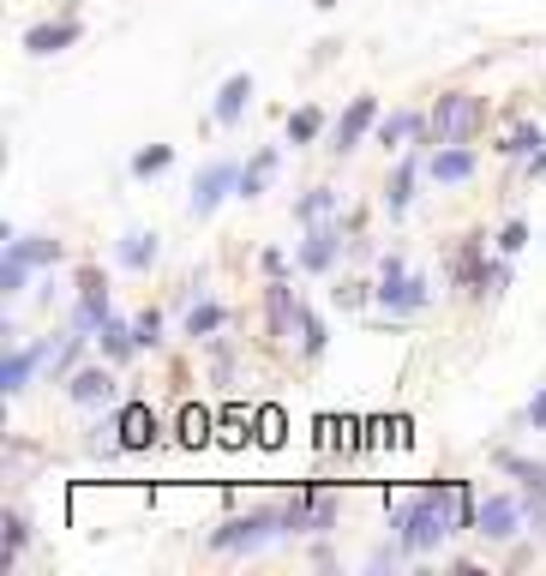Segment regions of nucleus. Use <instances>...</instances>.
<instances>
[{
	"instance_id": "nucleus-7",
	"label": "nucleus",
	"mask_w": 546,
	"mask_h": 576,
	"mask_svg": "<svg viewBox=\"0 0 546 576\" xmlns=\"http://www.w3.org/2000/svg\"><path fill=\"white\" fill-rule=\"evenodd\" d=\"M109 283H102V271H84L79 276V306H72V331L79 336H97L102 324H109Z\"/></svg>"
},
{
	"instance_id": "nucleus-28",
	"label": "nucleus",
	"mask_w": 546,
	"mask_h": 576,
	"mask_svg": "<svg viewBox=\"0 0 546 576\" xmlns=\"http://www.w3.org/2000/svg\"><path fill=\"white\" fill-rule=\"evenodd\" d=\"M318 127H324L318 109H294V114H289V144H313Z\"/></svg>"
},
{
	"instance_id": "nucleus-20",
	"label": "nucleus",
	"mask_w": 546,
	"mask_h": 576,
	"mask_svg": "<svg viewBox=\"0 0 546 576\" xmlns=\"http://www.w3.org/2000/svg\"><path fill=\"white\" fill-rule=\"evenodd\" d=\"M415 174H421V162H415V156L396 162V174H391V186H385V211H391V216H403V211H408V199H415Z\"/></svg>"
},
{
	"instance_id": "nucleus-37",
	"label": "nucleus",
	"mask_w": 546,
	"mask_h": 576,
	"mask_svg": "<svg viewBox=\"0 0 546 576\" xmlns=\"http://www.w3.org/2000/svg\"><path fill=\"white\" fill-rule=\"evenodd\" d=\"M528 426H535V433H540V426H546V384H540V391H535V403H528Z\"/></svg>"
},
{
	"instance_id": "nucleus-27",
	"label": "nucleus",
	"mask_w": 546,
	"mask_h": 576,
	"mask_svg": "<svg viewBox=\"0 0 546 576\" xmlns=\"http://www.w3.org/2000/svg\"><path fill=\"white\" fill-rule=\"evenodd\" d=\"M211 426H216L211 408H186V415H181V438H186V445H211Z\"/></svg>"
},
{
	"instance_id": "nucleus-12",
	"label": "nucleus",
	"mask_w": 546,
	"mask_h": 576,
	"mask_svg": "<svg viewBox=\"0 0 546 576\" xmlns=\"http://www.w3.org/2000/svg\"><path fill=\"white\" fill-rule=\"evenodd\" d=\"M253 72H234V79H223V91H216V127H241L246 121V102H253Z\"/></svg>"
},
{
	"instance_id": "nucleus-17",
	"label": "nucleus",
	"mask_w": 546,
	"mask_h": 576,
	"mask_svg": "<svg viewBox=\"0 0 546 576\" xmlns=\"http://www.w3.org/2000/svg\"><path fill=\"white\" fill-rule=\"evenodd\" d=\"M276 162H283V151H276V144H264V151L246 162L241 169V192H234V199H259L264 186H271V174H276Z\"/></svg>"
},
{
	"instance_id": "nucleus-18",
	"label": "nucleus",
	"mask_w": 546,
	"mask_h": 576,
	"mask_svg": "<svg viewBox=\"0 0 546 576\" xmlns=\"http://www.w3.org/2000/svg\"><path fill=\"white\" fill-rule=\"evenodd\" d=\"M72 42H79V24H31V31H24V49L31 54H61V49H72Z\"/></svg>"
},
{
	"instance_id": "nucleus-13",
	"label": "nucleus",
	"mask_w": 546,
	"mask_h": 576,
	"mask_svg": "<svg viewBox=\"0 0 546 576\" xmlns=\"http://www.w3.org/2000/svg\"><path fill=\"white\" fill-rule=\"evenodd\" d=\"M67 396L79 408H102V403H114V373H102V366H84V373H72L67 378Z\"/></svg>"
},
{
	"instance_id": "nucleus-29",
	"label": "nucleus",
	"mask_w": 546,
	"mask_h": 576,
	"mask_svg": "<svg viewBox=\"0 0 546 576\" xmlns=\"http://www.w3.org/2000/svg\"><path fill=\"white\" fill-rule=\"evenodd\" d=\"M540 144H546V139H540V127H516L510 139L498 144V151H505V156H540Z\"/></svg>"
},
{
	"instance_id": "nucleus-10",
	"label": "nucleus",
	"mask_w": 546,
	"mask_h": 576,
	"mask_svg": "<svg viewBox=\"0 0 546 576\" xmlns=\"http://www.w3.org/2000/svg\"><path fill=\"white\" fill-rule=\"evenodd\" d=\"M373 121H378V102H373V97H354V102H348V114H343V121H336V132H331V151H336V156H348L354 144H361L366 132H373Z\"/></svg>"
},
{
	"instance_id": "nucleus-6",
	"label": "nucleus",
	"mask_w": 546,
	"mask_h": 576,
	"mask_svg": "<svg viewBox=\"0 0 546 576\" xmlns=\"http://www.w3.org/2000/svg\"><path fill=\"white\" fill-rule=\"evenodd\" d=\"M523 498H510V493H493V498H486V505H481V516H475V535H486V540H498V546H505V540H516V535H523Z\"/></svg>"
},
{
	"instance_id": "nucleus-36",
	"label": "nucleus",
	"mask_w": 546,
	"mask_h": 576,
	"mask_svg": "<svg viewBox=\"0 0 546 576\" xmlns=\"http://www.w3.org/2000/svg\"><path fill=\"white\" fill-rule=\"evenodd\" d=\"M19 546H24V523H19V516H7V558H19Z\"/></svg>"
},
{
	"instance_id": "nucleus-25",
	"label": "nucleus",
	"mask_w": 546,
	"mask_h": 576,
	"mask_svg": "<svg viewBox=\"0 0 546 576\" xmlns=\"http://www.w3.org/2000/svg\"><path fill=\"white\" fill-rule=\"evenodd\" d=\"M97 343H102V354H109V361H127V354H139V343H132V324H121V319L102 324Z\"/></svg>"
},
{
	"instance_id": "nucleus-3",
	"label": "nucleus",
	"mask_w": 546,
	"mask_h": 576,
	"mask_svg": "<svg viewBox=\"0 0 546 576\" xmlns=\"http://www.w3.org/2000/svg\"><path fill=\"white\" fill-rule=\"evenodd\" d=\"M378 306H385V313H421L426 301H433V283H426V276H408V264L403 259H385V271H378Z\"/></svg>"
},
{
	"instance_id": "nucleus-26",
	"label": "nucleus",
	"mask_w": 546,
	"mask_h": 576,
	"mask_svg": "<svg viewBox=\"0 0 546 576\" xmlns=\"http://www.w3.org/2000/svg\"><path fill=\"white\" fill-rule=\"evenodd\" d=\"M24 283H31V264L7 246V259H0V289H7V301H12V294H24Z\"/></svg>"
},
{
	"instance_id": "nucleus-38",
	"label": "nucleus",
	"mask_w": 546,
	"mask_h": 576,
	"mask_svg": "<svg viewBox=\"0 0 546 576\" xmlns=\"http://www.w3.org/2000/svg\"><path fill=\"white\" fill-rule=\"evenodd\" d=\"M313 7H324V12H331V7H336V0H313Z\"/></svg>"
},
{
	"instance_id": "nucleus-9",
	"label": "nucleus",
	"mask_w": 546,
	"mask_h": 576,
	"mask_svg": "<svg viewBox=\"0 0 546 576\" xmlns=\"http://www.w3.org/2000/svg\"><path fill=\"white\" fill-rule=\"evenodd\" d=\"M475 169H481V156L468 151V144H438V151L426 156V174H433L438 186H463Z\"/></svg>"
},
{
	"instance_id": "nucleus-32",
	"label": "nucleus",
	"mask_w": 546,
	"mask_h": 576,
	"mask_svg": "<svg viewBox=\"0 0 546 576\" xmlns=\"http://www.w3.org/2000/svg\"><path fill=\"white\" fill-rule=\"evenodd\" d=\"M246 426H253L246 408H223V445H246Z\"/></svg>"
},
{
	"instance_id": "nucleus-30",
	"label": "nucleus",
	"mask_w": 546,
	"mask_h": 576,
	"mask_svg": "<svg viewBox=\"0 0 546 576\" xmlns=\"http://www.w3.org/2000/svg\"><path fill=\"white\" fill-rule=\"evenodd\" d=\"M169 162H174L169 144H151V151H139V156H132V174H139V181H151V174H162Z\"/></svg>"
},
{
	"instance_id": "nucleus-14",
	"label": "nucleus",
	"mask_w": 546,
	"mask_h": 576,
	"mask_svg": "<svg viewBox=\"0 0 546 576\" xmlns=\"http://www.w3.org/2000/svg\"><path fill=\"white\" fill-rule=\"evenodd\" d=\"M114 433H121V445H127V451L156 445V415H151V403H127V408H121V421H114Z\"/></svg>"
},
{
	"instance_id": "nucleus-5",
	"label": "nucleus",
	"mask_w": 546,
	"mask_h": 576,
	"mask_svg": "<svg viewBox=\"0 0 546 576\" xmlns=\"http://www.w3.org/2000/svg\"><path fill=\"white\" fill-rule=\"evenodd\" d=\"M229 192H241V169H234V162L223 156V162H211V169H204L199 181H193V199H186V211H193L199 223H204V216H211L216 204L229 199Z\"/></svg>"
},
{
	"instance_id": "nucleus-23",
	"label": "nucleus",
	"mask_w": 546,
	"mask_h": 576,
	"mask_svg": "<svg viewBox=\"0 0 546 576\" xmlns=\"http://www.w3.org/2000/svg\"><path fill=\"white\" fill-rule=\"evenodd\" d=\"M294 216H301V223H306V229H318V223H331V216H336V192H331V186H313V192H306V199H301V204H294Z\"/></svg>"
},
{
	"instance_id": "nucleus-31",
	"label": "nucleus",
	"mask_w": 546,
	"mask_h": 576,
	"mask_svg": "<svg viewBox=\"0 0 546 576\" xmlns=\"http://www.w3.org/2000/svg\"><path fill=\"white\" fill-rule=\"evenodd\" d=\"M132 343H139V348H156L162 343V313H156V306L132 319Z\"/></svg>"
},
{
	"instance_id": "nucleus-15",
	"label": "nucleus",
	"mask_w": 546,
	"mask_h": 576,
	"mask_svg": "<svg viewBox=\"0 0 546 576\" xmlns=\"http://www.w3.org/2000/svg\"><path fill=\"white\" fill-rule=\"evenodd\" d=\"M37 366H49V343H37V348H12L7 366H0V384H7V396H19L24 384H31Z\"/></svg>"
},
{
	"instance_id": "nucleus-19",
	"label": "nucleus",
	"mask_w": 546,
	"mask_h": 576,
	"mask_svg": "<svg viewBox=\"0 0 546 576\" xmlns=\"http://www.w3.org/2000/svg\"><path fill=\"white\" fill-rule=\"evenodd\" d=\"M426 132H433V121H421V114H391V121H378V144H385V151H403V139H426Z\"/></svg>"
},
{
	"instance_id": "nucleus-34",
	"label": "nucleus",
	"mask_w": 546,
	"mask_h": 576,
	"mask_svg": "<svg viewBox=\"0 0 546 576\" xmlns=\"http://www.w3.org/2000/svg\"><path fill=\"white\" fill-rule=\"evenodd\" d=\"M301 348L324 354V324H318V313H306V306H301Z\"/></svg>"
},
{
	"instance_id": "nucleus-2",
	"label": "nucleus",
	"mask_w": 546,
	"mask_h": 576,
	"mask_svg": "<svg viewBox=\"0 0 546 576\" xmlns=\"http://www.w3.org/2000/svg\"><path fill=\"white\" fill-rule=\"evenodd\" d=\"M486 121V102L468 91H445L433 109V144H468Z\"/></svg>"
},
{
	"instance_id": "nucleus-8",
	"label": "nucleus",
	"mask_w": 546,
	"mask_h": 576,
	"mask_svg": "<svg viewBox=\"0 0 546 576\" xmlns=\"http://www.w3.org/2000/svg\"><path fill=\"white\" fill-rule=\"evenodd\" d=\"M336 259H343V234H336L331 223L306 229V241L294 246V264H301L306 276H331V271H336Z\"/></svg>"
},
{
	"instance_id": "nucleus-4",
	"label": "nucleus",
	"mask_w": 546,
	"mask_h": 576,
	"mask_svg": "<svg viewBox=\"0 0 546 576\" xmlns=\"http://www.w3.org/2000/svg\"><path fill=\"white\" fill-rule=\"evenodd\" d=\"M271 535H283V523L276 516H264V511H253V516H229L223 528L211 535V553H223V558H241V553H259Z\"/></svg>"
},
{
	"instance_id": "nucleus-11",
	"label": "nucleus",
	"mask_w": 546,
	"mask_h": 576,
	"mask_svg": "<svg viewBox=\"0 0 546 576\" xmlns=\"http://www.w3.org/2000/svg\"><path fill=\"white\" fill-rule=\"evenodd\" d=\"M331 516H336L331 498L301 493V498H294V505L283 511V535H301V528H306V535H318V528H331Z\"/></svg>"
},
{
	"instance_id": "nucleus-21",
	"label": "nucleus",
	"mask_w": 546,
	"mask_h": 576,
	"mask_svg": "<svg viewBox=\"0 0 546 576\" xmlns=\"http://www.w3.org/2000/svg\"><path fill=\"white\" fill-rule=\"evenodd\" d=\"M7 246H12L24 264H31V271H42V264L61 259V241H49V234H7Z\"/></svg>"
},
{
	"instance_id": "nucleus-33",
	"label": "nucleus",
	"mask_w": 546,
	"mask_h": 576,
	"mask_svg": "<svg viewBox=\"0 0 546 576\" xmlns=\"http://www.w3.org/2000/svg\"><path fill=\"white\" fill-rule=\"evenodd\" d=\"M283 408H259V445H283Z\"/></svg>"
},
{
	"instance_id": "nucleus-24",
	"label": "nucleus",
	"mask_w": 546,
	"mask_h": 576,
	"mask_svg": "<svg viewBox=\"0 0 546 576\" xmlns=\"http://www.w3.org/2000/svg\"><path fill=\"white\" fill-rule=\"evenodd\" d=\"M223 324H229V313L216 301H193V306H186V336H216Z\"/></svg>"
},
{
	"instance_id": "nucleus-35",
	"label": "nucleus",
	"mask_w": 546,
	"mask_h": 576,
	"mask_svg": "<svg viewBox=\"0 0 546 576\" xmlns=\"http://www.w3.org/2000/svg\"><path fill=\"white\" fill-rule=\"evenodd\" d=\"M523 246H528V223H505V229H498V253H523Z\"/></svg>"
},
{
	"instance_id": "nucleus-1",
	"label": "nucleus",
	"mask_w": 546,
	"mask_h": 576,
	"mask_svg": "<svg viewBox=\"0 0 546 576\" xmlns=\"http://www.w3.org/2000/svg\"><path fill=\"white\" fill-rule=\"evenodd\" d=\"M475 516H481V505L463 481H433L408 505L391 511V528L403 540V553L421 558V553H438V540H451L456 528H475Z\"/></svg>"
},
{
	"instance_id": "nucleus-16",
	"label": "nucleus",
	"mask_w": 546,
	"mask_h": 576,
	"mask_svg": "<svg viewBox=\"0 0 546 576\" xmlns=\"http://www.w3.org/2000/svg\"><path fill=\"white\" fill-rule=\"evenodd\" d=\"M264 301H271V336H289L294 324H301V301H294V289L283 283V276H271Z\"/></svg>"
},
{
	"instance_id": "nucleus-22",
	"label": "nucleus",
	"mask_w": 546,
	"mask_h": 576,
	"mask_svg": "<svg viewBox=\"0 0 546 576\" xmlns=\"http://www.w3.org/2000/svg\"><path fill=\"white\" fill-rule=\"evenodd\" d=\"M114 253H121V264H127V271H151L162 246H156V234L132 229V234H121V246H114Z\"/></svg>"
}]
</instances>
